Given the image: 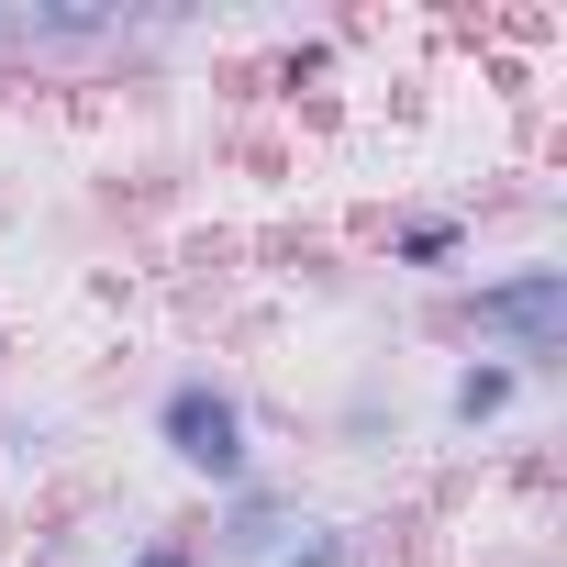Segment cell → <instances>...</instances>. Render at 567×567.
I'll use <instances>...</instances> for the list:
<instances>
[{"label":"cell","mask_w":567,"mask_h":567,"mask_svg":"<svg viewBox=\"0 0 567 567\" xmlns=\"http://www.w3.org/2000/svg\"><path fill=\"white\" fill-rule=\"evenodd\" d=\"M434 412H445V434H456V445H489V434H512V423L534 412V390H523L501 357H445Z\"/></svg>","instance_id":"5b68a950"},{"label":"cell","mask_w":567,"mask_h":567,"mask_svg":"<svg viewBox=\"0 0 567 567\" xmlns=\"http://www.w3.org/2000/svg\"><path fill=\"white\" fill-rule=\"evenodd\" d=\"M56 456H68V412L56 401H34V412L0 423V467H56Z\"/></svg>","instance_id":"52a82bcc"},{"label":"cell","mask_w":567,"mask_h":567,"mask_svg":"<svg viewBox=\"0 0 567 567\" xmlns=\"http://www.w3.org/2000/svg\"><path fill=\"white\" fill-rule=\"evenodd\" d=\"M145 445H156V467H167L178 489L223 501V489H245V478L267 467V412H256V390H245L234 368L189 357V368H167V379L145 390Z\"/></svg>","instance_id":"7a4b0ae2"},{"label":"cell","mask_w":567,"mask_h":567,"mask_svg":"<svg viewBox=\"0 0 567 567\" xmlns=\"http://www.w3.org/2000/svg\"><path fill=\"white\" fill-rule=\"evenodd\" d=\"M334 56H346V34H290V45H278V79L301 90V79H323Z\"/></svg>","instance_id":"9c48e42d"},{"label":"cell","mask_w":567,"mask_h":567,"mask_svg":"<svg viewBox=\"0 0 567 567\" xmlns=\"http://www.w3.org/2000/svg\"><path fill=\"white\" fill-rule=\"evenodd\" d=\"M290 523H301V489L278 478V467H256L245 489L212 501V523H200L189 545H200V567H267L278 545H290Z\"/></svg>","instance_id":"277c9868"},{"label":"cell","mask_w":567,"mask_h":567,"mask_svg":"<svg viewBox=\"0 0 567 567\" xmlns=\"http://www.w3.org/2000/svg\"><path fill=\"white\" fill-rule=\"evenodd\" d=\"M267 567H368V523H346V512H323V501H301V523H290V545H278Z\"/></svg>","instance_id":"8992f818"},{"label":"cell","mask_w":567,"mask_h":567,"mask_svg":"<svg viewBox=\"0 0 567 567\" xmlns=\"http://www.w3.org/2000/svg\"><path fill=\"white\" fill-rule=\"evenodd\" d=\"M379 267L390 278H423V290H456V278L478 267V212L467 200H401L379 223Z\"/></svg>","instance_id":"3957f363"},{"label":"cell","mask_w":567,"mask_h":567,"mask_svg":"<svg viewBox=\"0 0 567 567\" xmlns=\"http://www.w3.org/2000/svg\"><path fill=\"white\" fill-rule=\"evenodd\" d=\"M0 379H12V334H0Z\"/></svg>","instance_id":"30bf717a"},{"label":"cell","mask_w":567,"mask_h":567,"mask_svg":"<svg viewBox=\"0 0 567 567\" xmlns=\"http://www.w3.org/2000/svg\"><path fill=\"white\" fill-rule=\"evenodd\" d=\"M445 323L467 334V357H501L523 390H556V368H567V256L556 245L478 256L445 290Z\"/></svg>","instance_id":"6da1fadb"},{"label":"cell","mask_w":567,"mask_h":567,"mask_svg":"<svg viewBox=\"0 0 567 567\" xmlns=\"http://www.w3.org/2000/svg\"><path fill=\"white\" fill-rule=\"evenodd\" d=\"M112 567H200V545H189L178 523H134V534L112 545Z\"/></svg>","instance_id":"ba28073f"}]
</instances>
